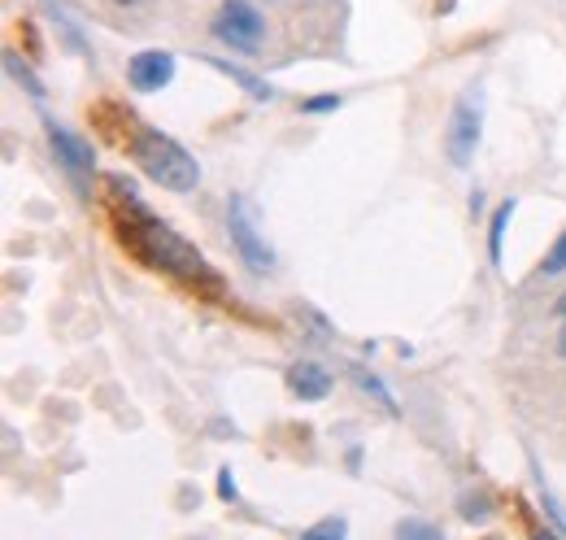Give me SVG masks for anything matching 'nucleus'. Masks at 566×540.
Wrapping results in <instances>:
<instances>
[{"instance_id": "9b49d317", "label": "nucleus", "mask_w": 566, "mask_h": 540, "mask_svg": "<svg viewBox=\"0 0 566 540\" xmlns=\"http://www.w3.org/2000/svg\"><path fill=\"white\" fill-rule=\"evenodd\" d=\"M397 537L401 540H440V523H423V519H401L397 523Z\"/></svg>"}, {"instance_id": "4468645a", "label": "nucleus", "mask_w": 566, "mask_h": 540, "mask_svg": "<svg viewBox=\"0 0 566 540\" xmlns=\"http://www.w3.org/2000/svg\"><path fill=\"white\" fill-rule=\"evenodd\" d=\"M332 110H340V96H336V92H327V96H310V101L301 105V114H332Z\"/></svg>"}, {"instance_id": "2eb2a0df", "label": "nucleus", "mask_w": 566, "mask_h": 540, "mask_svg": "<svg viewBox=\"0 0 566 540\" xmlns=\"http://www.w3.org/2000/svg\"><path fill=\"white\" fill-rule=\"evenodd\" d=\"M354 375H357V384H361L366 393H375V397H379V402L388 405V409H397V402H392V393H388V388H384V384H379L375 375H366V371H354Z\"/></svg>"}, {"instance_id": "7ed1b4c3", "label": "nucleus", "mask_w": 566, "mask_h": 540, "mask_svg": "<svg viewBox=\"0 0 566 540\" xmlns=\"http://www.w3.org/2000/svg\"><path fill=\"white\" fill-rule=\"evenodd\" d=\"M480 135H484V96H480V87H467L449 114V127H444V153L458 170H467L475 162Z\"/></svg>"}, {"instance_id": "0eeeda50", "label": "nucleus", "mask_w": 566, "mask_h": 540, "mask_svg": "<svg viewBox=\"0 0 566 540\" xmlns=\"http://www.w3.org/2000/svg\"><path fill=\"white\" fill-rule=\"evenodd\" d=\"M49 127V144H53V153H57V162L71 170L74 179H83V175H92L96 170V153H92V144L83 139V135H74L71 127H62V123H44Z\"/></svg>"}, {"instance_id": "f257e3e1", "label": "nucleus", "mask_w": 566, "mask_h": 540, "mask_svg": "<svg viewBox=\"0 0 566 540\" xmlns=\"http://www.w3.org/2000/svg\"><path fill=\"white\" fill-rule=\"evenodd\" d=\"M109 193H114V205H118V214H114L118 240L140 258L144 267L166 270V274H175V279H184L192 288H210L213 297L222 292V279L210 270V262L175 227H166L157 214H148V205L140 201V193L132 184H123L118 175H109Z\"/></svg>"}, {"instance_id": "9d476101", "label": "nucleus", "mask_w": 566, "mask_h": 540, "mask_svg": "<svg viewBox=\"0 0 566 540\" xmlns=\"http://www.w3.org/2000/svg\"><path fill=\"white\" fill-rule=\"evenodd\" d=\"M510 218H514V201H501L493 214V222H489V258H493V262H501V245H505Z\"/></svg>"}, {"instance_id": "f8f14e48", "label": "nucleus", "mask_w": 566, "mask_h": 540, "mask_svg": "<svg viewBox=\"0 0 566 540\" xmlns=\"http://www.w3.org/2000/svg\"><path fill=\"white\" fill-rule=\"evenodd\" d=\"M4 66H9V74H13V79H18V83H22L27 92H31V96H44V83H40V79H35L31 70L18 62V53H4Z\"/></svg>"}, {"instance_id": "6e6552de", "label": "nucleus", "mask_w": 566, "mask_h": 540, "mask_svg": "<svg viewBox=\"0 0 566 540\" xmlns=\"http://www.w3.org/2000/svg\"><path fill=\"white\" fill-rule=\"evenodd\" d=\"M287 388L301 402H323L332 393V371H323L318 362H296V366H287Z\"/></svg>"}, {"instance_id": "ddd939ff", "label": "nucleus", "mask_w": 566, "mask_h": 540, "mask_svg": "<svg viewBox=\"0 0 566 540\" xmlns=\"http://www.w3.org/2000/svg\"><path fill=\"white\" fill-rule=\"evenodd\" d=\"M541 274H566V231L554 240V249L545 253V262H541Z\"/></svg>"}, {"instance_id": "dca6fc26", "label": "nucleus", "mask_w": 566, "mask_h": 540, "mask_svg": "<svg viewBox=\"0 0 566 540\" xmlns=\"http://www.w3.org/2000/svg\"><path fill=\"white\" fill-rule=\"evenodd\" d=\"M310 537H349V523L345 519H323L310 528Z\"/></svg>"}, {"instance_id": "f3484780", "label": "nucleus", "mask_w": 566, "mask_h": 540, "mask_svg": "<svg viewBox=\"0 0 566 540\" xmlns=\"http://www.w3.org/2000/svg\"><path fill=\"white\" fill-rule=\"evenodd\" d=\"M218 497H222V501H235V497H240V488H235V475H231V467H222V471H218Z\"/></svg>"}, {"instance_id": "a211bd4d", "label": "nucleus", "mask_w": 566, "mask_h": 540, "mask_svg": "<svg viewBox=\"0 0 566 540\" xmlns=\"http://www.w3.org/2000/svg\"><path fill=\"white\" fill-rule=\"evenodd\" d=\"M554 314H558V323H563V340H558V353H566V297L558 301V310H554Z\"/></svg>"}, {"instance_id": "39448f33", "label": "nucleus", "mask_w": 566, "mask_h": 540, "mask_svg": "<svg viewBox=\"0 0 566 540\" xmlns=\"http://www.w3.org/2000/svg\"><path fill=\"white\" fill-rule=\"evenodd\" d=\"M227 227H231V240H235V253L244 258V267L249 270L275 267V253H271V245H266V236L258 227L253 205L244 201V197H231V205H227Z\"/></svg>"}, {"instance_id": "1a4fd4ad", "label": "nucleus", "mask_w": 566, "mask_h": 540, "mask_svg": "<svg viewBox=\"0 0 566 540\" xmlns=\"http://www.w3.org/2000/svg\"><path fill=\"white\" fill-rule=\"evenodd\" d=\"M201 62L206 66H213L218 74H227L235 87H244L253 101H275V87L266 83V79H258L253 70H244V66H235V62H227V58H210V53H201Z\"/></svg>"}, {"instance_id": "423d86ee", "label": "nucleus", "mask_w": 566, "mask_h": 540, "mask_svg": "<svg viewBox=\"0 0 566 540\" xmlns=\"http://www.w3.org/2000/svg\"><path fill=\"white\" fill-rule=\"evenodd\" d=\"M175 53H166V49H144L136 53L132 62H127V83L136 87V92H161L170 79H175Z\"/></svg>"}, {"instance_id": "6ab92c4d", "label": "nucleus", "mask_w": 566, "mask_h": 540, "mask_svg": "<svg viewBox=\"0 0 566 540\" xmlns=\"http://www.w3.org/2000/svg\"><path fill=\"white\" fill-rule=\"evenodd\" d=\"M127 4H136V0H127Z\"/></svg>"}, {"instance_id": "f03ea898", "label": "nucleus", "mask_w": 566, "mask_h": 540, "mask_svg": "<svg viewBox=\"0 0 566 540\" xmlns=\"http://www.w3.org/2000/svg\"><path fill=\"white\" fill-rule=\"evenodd\" d=\"M123 144H127V153L140 162L144 175H148L153 184H161L166 193H192V188L201 184L197 157H192L179 139L161 135L157 127H144L140 118H132V135H127Z\"/></svg>"}, {"instance_id": "20e7f679", "label": "nucleus", "mask_w": 566, "mask_h": 540, "mask_svg": "<svg viewBox=\"0 0 566 540\" xmlns=\"http://www.w3.org/2000/svg\"><path fill=\"white\" fill-rule=\"evenodd\" d=\"M213 35L235 53H258L266 40V18L249 0H222L213 13Z\"/></svg>"}]
</instances>
